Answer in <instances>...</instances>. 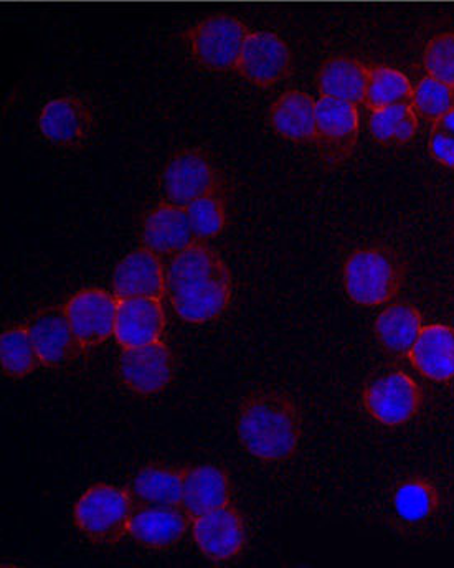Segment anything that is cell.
Listing matches in <instances>:
<instances>
[{
    "label": "cell",
    "instance_id": "9a60e30c",
    "mask_svg": "<svg viewBox=\"0 0 454 568\" xmlns=\"http://www.w3.org/2000/svg\"><path fill=\"white\" fill-rule=\"evenodd\" d=\"M192 517L182 506H135L130 537L149 550L174 549L191 530Z\"/></svg>",
    "mask_w": 454,
    "mask_h": 568
},
{
    "label": "cell",
    "instance_id": "d4e9b609",
    "mask_svg": "<svg viewBox=\"0 0 454 568\" xmlns=\"http://www.w3.org/2000/svg\"><path fill=\"white\" fill-rule=\"evenodd\" d=\"M392 506L403 526H420L438 513L442 496L435 483L425 476H410L393 489Z\"/></svg>",
    "mask_w": 454,
    "mask_h": 568
},
{
    "label": "cell",
    "instance_id": "83f0119b",
    "mask_svg": "<svg viewBox=\"0 0 454 568\" xmlns=\"http://www.w3.org/2000/svg\"><path fill=\"white\" fill-rule=\"evenodd\" d=\"M369 131L379 144L387 148L408 144L418 131V113L412 103L393 104L372 111L369 116Z\"/></svg>",
    "mask_w": 454,
    "mask_h": 568
},
{
    "label": "cell",
    "instance_id": "ba28073f",
    "mask_svg": "<svg viewBox=\"0 0 454 568\" xmlns=\"http://www.w3.org/2000/svg\"><path fill=\"white\" fill-rule=\"evenodd\" d=\"M118 297L101 287H87L68 297L65 313L71 331L84 354L114 337Z\"/></svg>",
    "mask_w": 454,
    "mask_h": 568
},
{
    "label": "cell",
    "instance_id": "f1b7e54d",
    "mask_svg": "<svg viewBox=\"0 0 454 568\" xmlns=\"http://www.w3.org/2000/svg\"><path fill=\"white\" fill-rule=\"evenodd\" d=\"M185 211H188L189 223H191L196 242L215 239L225 230L226 204L220 192L196 199L189 207H185Z\"/></svg>",
    "mask_w": 454,
    "mask_h": 568
},
{
    "label": "cell",
    "instance_id": "8992f818",
    "mask_svg": "<svg viewBox=\"0 0 454 568\" xmlns=\"http://www.w3.org/2000/svg\"><path fill=\"white\" fill-rule=\"evenodd\" d=\"M361 400L369 417L377 424L398 428L418 417L425 395L408 374L393 371L369 382L362 390Z\"/></svg>",
    "mask_w": 454,
    "mask_h": 568
},
{
    "label": "cell",
    "instance_id": "d6a6232c",
    "mask_svg": "<svg viewBox=\"0 0 454 568\" xmlns=\"http://www.w3.org/2000/svg\"><path fill=\"white\" fill-rule=\"evenodd\" d=\"M432 130L442 131L454 138V110L446 113L445 116L440 118L438 121L432 124Z\"/></svg>",
    "mask_w": 454,
    "mask_h": 568
},
{
    "label": "cell",
    "instance_id": "e0dca14e",
    "mask_svg": "<svg viewBox=\"0 0 454 568\" xmlns=\"http://www.w3.org/2000/svg\"><path fill=\"white\" fill-rule=\"evenodd\" d=\"M164 304L155 297H131L118 303L114 337L121 349H135L164 341Z\"/></svg>",
    "mask_w": 454,
    "mask_h": 568
},
{
    "label": "cell",
    "instance_id": "52a82bcc",
    "mask_svg": "<svg viewBox=\"0 0 454 568\" xmlns=\"http://www.w3.org/2000/svg\"><path fill=\"white\" fill-rule=\"evenodd\" d=\"M161 184L165 201L189 207L196 199L220 192V175L205 151L182 149L165 164Z\"/></svg>",
    "mask_w": 454,
    "mask_h": 568
},
{
    "label": "cell",
    "instance_id": "cb8c5ba5",
    "mask_svg": "<svg viewBox=\"0 0 454 568\" xmlns=\"http://www.w3.org/2000/svg\"><path fill=\"white\" fill-rule=\"evenodd\" d=\"M423 329V316L413 304L395 303L385 307L374 323L379 344L389 353L410 354Z\"/></svg>",
    "mask_w": 454,
    "mask_h": 568
},
{
    "label": "cell",
    "instance_id": "30bf717a",
    "mask_svg": "<svg viewBox=\"0 0 454 568\" xmlns=\"http://www.w3.org/2000/svg\"><path fill=\"white\" fill-rule=\"evenodd\" d=\"M175 371V355L164 341L135 349H123L118 358L121 384L142 398L168 390L174 382Z\"/></svg>",
    "mask_w": 454,
    "mask_h": 568
},
{
    "label": "cell",
    "instance_id": "4316f807",
    "mask_svg": "<svg viewBox=\"0 0 454 568\" xmlns=\"http://www.w3.org/2000/svg\"><path fill=\"white\" fill-rule=\"evenodd\" d=\"M413 84L405 73L387 65L369 67L367 87H365L362 106L369 111L382 110L393 104L412 103Z\"/></svg>",
    "mask_w": 454,
    "mask_h": 568
},
{
    "label": "cell",
    "instance_id": "5b68a950",
    "mask_svg": "<svg viewBox=\"0 0 454 568\" xmlns=\"http://www.w3.org/2000/svg\"><path fill=\"white\" fill-rule=\"evenodd\" d=\"M250 29L235 17L212 16L200 20L184 33L192 57L202 69L226 73L235 71Z\"/></svg>",
    "mask_w": 454,
    "mask_h": 568
},
{
    "label": "cell",
    "instance_id": "4fadbf2b",
    "mask_svg": "<svg viewBox=\"0 0 454 568\" xmlns=\"http://www.w3.org/2000/svg\"><path fill=\"white\" fill-rule=\"evenodd\" d=\"M40 364L46 368L65 367L83 357V347L71 331L65 306H50L27 321Z\"/></svg>",
    "mask_w": 454,
    "mask_h": 568
},
{
    "label": "cell",
    "instance_id": "277c9868",
    "mask_svg": "<svg viewBox=\"0 0 454 568\" xmlns=\"http://www.w3.org/2000/svg\"><path fill=\"white\" fill-rule=\"evenodd\" d=\"M405 260L384 246L352 252L342 268L345 294L364 307L382 306L395 300L406 278Z\"/></svg>",
    "mask_w": 454,
    "mask_h": 568
},
{
    "label": "cell",
    "instance_id": "7c38bea8",
    "mask_svg": "<svg viewBox=\"0 0 454 568\" xmlns=\"http://www.w3.org/2000/svg\"><path fill=\"white\" fill-rule=\"evenodd\" d=\"M293 53L283 39L271 32H250L236 73L259 88H271L290 77Z\"/></svg>",
    "mask_w": 454,
    "mask_h": 568
},
{
    "label": "cell",
    "instance_id": "6da1fadb",
    "mask_svg": "<svg viewBox=\"0 0 454 568\" xmlns=\"http://www.w3.org/2000/svg\"><path fill=\"white\" fill-rule=\"evenodd\" d=\"M172 310L189 324L219 320L233 297L232 273L205 242H194L165 265Z\"/></svg>",
    "mask_w": 454,
    "mask_h": 568
},
{
    "label": "cell",
    "instance_id": "2e32d148",
    "mask_svg": "<svg viewBox=\"0 0 454 568\" xmlns=\"http://www.w3.org/2000/svg\"><path fill=\"white\" fill-rule=\"evenodd\" d=\"M111 286L118 301L131 297L164 300L168 296L165 265L158 253L139 246L120 260L114 268Z\"/></svg>",
    "mask_w": 454,
    "mask_h": 568
},
{
    "label": "cell",
    "instance_id": "5bb4252c",
    "mask_svg": "<svg viewBox=\"0 0 454 568\" xmlns=\"http://www.w3.org/2000/svg\"><path fill=\"white\" fill-rule=\"evenodd\" d=\"M94 111L78 97H60L46 103L39 114L42 136L59 148L78 149L93 136Z\"/></svg>",
    "mask_w": 454,
    "mask_h": 568
},
{
    "label": "cell",
    "instance_id": "8fae6325",
    "mask_svg": "<svg viewBox=\"0 0 454 568\" xmlns=\"http://www.w3.org/2000/svg\"><path fill=\"white\" fill-rule=\"evenodd\" d=\"M191 534L199 552L212 562L239 559L249 540L245 517L233 503L195 517Z\"/></svg>",
    "mask_w": 454,
    "mask_h": 568
},
{
    "label": "cell",
    "instance_id": "7402d4cb",
    "mask_svg": "<svg viewBox=\"0 0 454 568\" xmlns=\"http://www.w3.org/2000/svg\"><path fill=\"white\" fill-rule=\"evenodd\" d=\"M408 357L412 367L433 382L454 378V327L446 324L423 326Z\"/></svg>",
    "mask_w": 454,
    "mask_h": 568
},
{
    "label": "cell",
    "instance_id": "ffe728a7",
    "mask_svg": "<svg viewBox=\"0 0 454 568\" xmlns=\"http://www.w3.org/2000/svg\"><path fill=\"white\" fill-rule=\"evenodd\" d=\"M232 478L223 466L213 463L188 466L182 507L192 520L232 504Z\"/></svg>",
    "mask_w": 454,
    "mask_h": 568
},
{
    "label": "cell",
    "instance_id": "7a4b0ae2",
    "mask_svg": "<svg viewBox=\"0 0 454 568\" xmlns=\"http://www.w3.org/2000/svg\"><path fill=\"white\" fill-rule=\"evenodd\" d=\"M236 435L243 448L260 462H291L300 453L303 439L300 408L281 392H252L240 405Z\"/></svg>",
    "mask_w": 454,
    "mask_h": 568
},
{
    "label": "cell",
    "instance_id": "4dcf8cb0",
    "mask_svg": "<svg viewBox=\"0 0 454 568\" xmlns=\"http://www.w3.org/2000/svg\"><path fill=\"white\" fill-rule=\"evenodd\" d=\"M423 67L428 77L454 88V32L438 33L423 52Z\"/></svg>",
    "mask_w": 454,
    "mask_h": 568
},
{
    "label": "cell",
    "instance_id": "44dd1931",
    "mask_svg": "<svg viewBox=\"0 0 454 568\" xmlns=\"http://www.w3.org/2000/svg\"><path fill=\"white\" fill-rule=\"evenodd\" d=\"M316 103L304 91H284L271 103L268 123L283 140L310 144L316 134Z\"/></svg>",
    "mask_w": 454,
    "mask_h": 568
},
{
    "label": "cell",
    "instance_id": "f546056e",
    "mask_svg": "<svg viewBox=\"0 0 454 568\" xmlns=\"http://www.w3.org/2000/svg\"><path fill=\"white\" fill-rule=\"evenodd\" d=\"M413 108L428 123L454 110V88L432 77H425L413 88Z\"/></svg>",
    "mask_w": 454,
    "mask_h": 568
},
{
    "label": "cell",
    "instance_id": "ac0fdd59",
    "mask_svg": "<svg viewBox=\"0 0 454 568\" xmlns=\"http://www.w3.org/2000/svg\"><path fill=\"white\" fill-rule=\"evenodd\" d=\"M139 239L141 246L158 253L161 258H171L196 242L185 207L168 201L145 213Z\"/></svg>",
    "mask_w": 454,
    "mask_h": 568
},
{
    "label": "cell",
    "instance_id": "d6986e66",
    "mask_svg": "<svg viewBox=\"0 0 454 568\" xmlns=\"http://www.w3.org/2000/svg\"><path fill=\"white\" fill-rule=\"evenodd\" d=\"M188 466L149 463L127 485L134 506H182Z\"/></svg>",
    "mask_w": 454,
    "mask_h": 568
},
{
    "label": "cell",
    "instance_id": "3957f363",
    "mask_svg": "<svg viewBox=\"0 0 454 568\" xmlns=\"http://www.w3.org/2000/svg\"><path fill=\"white\" fill-rule=\"evenodd\" d=\"M134 500L127 488L97 483L84 489L71 507L74 529L93 546H121L130 537Z\"/></svg>",
    "mask_w": 454,
    "mask_h": 568
},
{
    "label": "cell",
    "instance_id": "603a6c76",
    "mask_svg": "<svg viewBox=\"0 0 454 568\" xmlns=\"http://www.w3.org/2000/svg\"><path fill=\"white\" fill-rule=\"evenodd\" d=\"M369 65L351 57H331L317 71L316 84L321 97L349 101L361 106L367 87Z\"/></svg>",
    "mask_w": 454,
    "mask_h": 568
},
{
    "label": "cell",
    "instance_id": "484cf974",
    "mask_svg": "<svg viewBox=\"0 0 454 568\" xmlns=\"http://www.w3.org/2000/svg\"><path fill=\"white\" fill-rule=\"evenodd\" d=\"M0 367L6 377L22 381L42 367L27 323L7 327L0 336Z\"/></svg>",
    "mask_w": 454,
    "mask_h": 568
},
{
    "label": "cell",
    "instance_id": "1f68e13d",
    "mask_svg": "<svg viewBox=\"0 0 454 568\" xmlns=\"http://www.w3.org/2000/svg\"><path fill=\"white\" fill-rule=\"evenodd\" d=\"M428 151L436 162L445 165V168L454 169V138L442 133V131L432 130Z\"/></svg>",
    "mask_w": 454,
    "mask_h": 568
},
{
    "label": "cell",
    "instance_id": "9c48e42d",
    "mask_svg": "<svg viewBox=\"0 0 454 568\" xmlns=\"http://www.w3.org/2000/svg\"><path fill=\"white\" fill-rule=\"evenodd\" d=\"M361 131L359 106L349 101L321 97L316 103L314 144L325 164H344L354 154Z\"/></svg>",
    "mask_w": 454,
    "mask_h": 568
}]
</instances>
